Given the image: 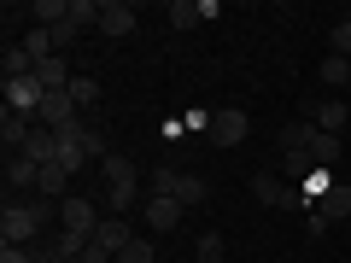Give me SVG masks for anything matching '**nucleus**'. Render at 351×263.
<instances>
[{"mask_svg":"<svg viewBox=\"0 0 351 263\" xmlns=\"http://www.w3.org/2000/svg\"><path fill=\"white\" fill-rule=\"evenodd\" d=\"M71 24L76 29H88V24L100 29V0H71Z\"/></svg>","mask_w":351,"mask_h":263,"instance_id":"a878e982","label":"nucleus"},{"mask_svg":"<svg viewBox=\"0 0 351 263\" xmlns=\"http://www.w3.org/2000/svg\"><path fill=\"white\" fill-rule=\"evenodd\" d=\"M88 158H106V135L94 123H88V117H76L71 129H59V170H82Z\"/></svg>","mask_w":351,"mask_h":263,"instance_id":"7ed1b4c3","label":"nucleus"},{"mask_svg":"<svg viewBox=\"0 0 351 263\" xmlns=\"http://www.w3.org/2000/svg\"><path fill=\"white\" fill-rule=\"evenodd\" d=\"M24 158H36V164H59V135L53 129H29V140H24Z\"/></svg>","mask_w":351,"mask_h":263,"instance_id":"dca6fc26","label":"nucleus"},{"mask_svg":"<svg viewBox=\"0 0 351 263\" xmlns=\"http://www.w3.org/2000/svg\"><path fill=\"white\" fill-rule=\"evenodd\" d=\"M176 205H182V211H188V205H205V181H199V175L182 170V181H176Z\"/></svg>","mask_w":351,"mask_h":263,"instance_id":"5701e85b","label":"nucleus"},{"mask_svg":"<svg viewBox=\"0 0 351 263\" xmlns=\"http://www.w3.org/2000/svg\"><path fill=\"white\" fill-rule=\"evenodd\" d=\"M29 129H36V123H29L24 112H0V147H6V152H24Z\"/></svg>","mask_w":351,"mask_h":263,"instance_id":"2eb2a0df","label":"nucleus"},{"mask_svg":"<svg viewBox=\"0 0 351 263\" xmlns=\"http://www.w3.org/2000/svg\"><path fill=\"white\" fill-rule=\"evenodd\" d=\"M71 100H76V112H94V105H100V76H76L71 82Z\"/></svg>","mask_w":351,"mask_h":263,"instance_id":"412c9836","label":"nucleus"},{"mask_svg":"<svg viewBox=\"0 0 351 263\" xmlns=\"http://www.w3.org/2000/svg\"><path fill=\"white\" fill-rule=\"evenodd\" d=\"M246 135H252V117L240 112V105H217L211 112V135H205L211 147H240Z\"/></svg>","mask_w":351,"mask_h":263,"instance_id":"39448f33","label":"nucleus"},{"mask_svg":"<svg viewBox=\"0 0 351 263\" xmlns=\"http://www.w3.org/2000/svg\"><path fill=\"white\" fill-rule=\"evenodd\" d=\"M304 117H311L322 135H339V129H346V100H316V105H304Z\"/></svg>","mask_w":351,"mask_h":263,"instance_id":"4468645a","label":"nucleus"},{"mask_svg":"<svg viewBox=\"0 0 351 263\" xmlns=\"http://www.w3.org/2000/svg\"><path fill=\"white\" fill-rule=\"evenodd\" d=\"M176 181H182L176 164H158V170H152V193H158V199H176Z\"/></svg>","mask_w":351,"mask_h":263,"instance_id":"393cba45","label":"nucleus"},{"mask_svg":"<svg viewBox=\"0 0 351 263\" xmlns=\"http://www.w3.org/2000/svg\"><path fill=\"white\" fill-rule=\"evenodd\" d=\"M328 228H334V223H328V216H322V211H311V216H304V234H311V240H322V234H328Z\"/></svg>","mask_w":351,"mask_h":263,"instance_id":"7c9ffc66","label":"nucleus"},{"mask_svg":"<svg viewBox=\"0 0 351 263\" xmlns=\"http://www.w3.org/2000/svg\"><path fill=\"white\" fill-rule=\"evenodd\" d=\"M47 223H53V205H18V199H6V205H0V246H36Z\"/></svg>","mask_w":351,"mask_h":263,"instance_id":"f03ea898","label":"nucleus"},{"mask_svg":"<svg viewBox=\"0 0 351 263\" xmlns=\"http://www.w3.org/2000/svg\"><path fill=\"white\" fill-rule=\"evenodd\" d=\"M100 205H88V199H76V193H71V199H59V228H64V234H82V240H94V228H100Z\"/></svg>","mask_w":351,"mask_h":263,"instance_id":"423d86ee","label":"nucleus"},{"mask_svg":"<svg viewBox=\"0 0 351 263\" xmlns=\"http://www.w3.org/2000/svg\"><path fill=\"white\" fill-rule=\"evenodd\" d=\"M117 263H158V258H152V240H141V234H135L123 251H117Z\"/></svg>","mask_w":351,"mask_h":263,"instance_id":"bb28decb","label":"nucleus"},{"mask_svg":"<svg viewBox=\"0 0 351 263\" xmlns=\"http://www.w3.org/2000/svg\"><path fill=\"white\" fill-rule=\"evenodd\" d=\"M29 18H36V29H59V24H71V0H36Z\"/></svg>","mask_w":351,"mask_h":263,"instance_id":"a211bd4d","label":"nucleus"},{"mask_svg":"<svg viewBox=\"0 0 351 263\" xmlns=\"http://www.w3.org/2000/svg\"><path fill=\"white\" fill-rule=\"evenodd\" d=\"M0 94H6V112H24V117L41 112V82H36V71H29V76H0Z\"/></svg>","mask_w":351,"mask_h":263,"instance_id":"0eeeda50","label":"nucleus"},{"mask_svg":"<svg viewBox=\"0 0 351 263\" xmlns=\"http://www.w3.org/2000/svg\"><path fill=\"white\" fill-rule=\"evenodd\" d=\"M100 170H106V216H129L141 205V170H135V158L106 152Z\"/></svg>","mask_w":351,"mask_h":263,"instance_id":"f257e3e1","label":"nucleus"},{"mask_svg":"<svg viewBox=\"0 0 351 263\" xmlns=\"http://www.w3.org/2000/svg\"><path fill=\"white\" fill-rule=\"evenodd\" d=\"M322 82H328V88H346V82H351V59L328 53V59H322Z\"/></svg>","mask_w":351,"mask_h":263,"instance_id":"b1692460","label":"nucleus"},{"mask_svg":"<svg viewBox=\"0 0 351 263\" xmlns=\"http://www.w3.org/2000/svg\"><path fill=\"white\" fill-rule=\"evenodd\" d=\"M311 140H316L311 117H293V123L281 129V152H287V158H311Z\"/></svg>","mask_w":351,"mask_h":263,"instance_id":"9b49d317","label":"nucleus"},{"mask_svg":"<svg viewBox=\"0 0 351 263\" xmlns=\"http://www.w3.org/2000/svg\"><path fill=\"white\" fill-rule=\"evenodd\" d=\"M0 64H6V76H29V71H36L24 47H6V59H0Z\"/></svg>","mask_w":351,"mask_h":263,"instance_id":"cd10ccee","label":"nucleus"},{"mask_svg":"<svg viewBox=\"0 0 351 263\" xmlns=\"http://www.w3.org/2000/svg\"><path fill=\"white\" fill-rule=\"evenodd\" d=\"M311 164L334 170V164H339V135H322V129H316V140H311Z\"/></svg>","mask_w":351,"mask_h":263,"instance_id":"4be33fe9","label":"nucleus"},{"mask_svg":"<svg viewBox=\"0 0 351 263\" xmlns=\"http://www.w3.org/2000/svg\"><path fill=\"white\" fill-rule=\"evenodd\" d=\"M199 263H223V234H199Z\"/></svg>","mask_w":351,"mask_h":263,"instance_id":"c85d7f7f","label":"nucleus"},{"mask_svg":"<svg viewBox=\"0 0 351 263\" xmlns=\"http://www.w3.org/2000/svg\"><path fill=\"white\" fill-rule=\"evenodd\" d=\"M18 47L29 53V64H47V59H59V41H53V29H29Z\"/></svg>","mask_w":351,"mask_h":263,"instance_id":"6ab92c4d","label":"nucleus"},{"mask_svg":"<svg viewBox=\"0 0 351 263\" xmlns=\"http://www.w3.org/2000/svg\"><path fill=\"white\" fill-rule=\"evenodd\" d=\"M135 24H141V12L129 0H100V36L123 41V36H135Z\"/></svg>","mask_w":351,"mask_h":263,"instance_id":"6e6552de","label":"nucleus"},{"mask_svg":"<svg viewBox=\"0 0 351 263\" xmlns=\"http://www.w3.org/2000/svg\"><path fill=\"white\" fill-rule=\"evenodd\" d=\"M316 211H322L328 223H346V216H351V188H346V181H334V188H328V199L316 205Z\"/></svg>","mask_w":351,"mask_h":263,"instance_id":"aec40b11","label":"nucleus"},{"mask_svg":"<svg viewBox=\"0 0 351 263\" xmlns=\"http://www.w3.org/2000/svg\"><path fill=\"white\" fill-rule=\"evenodd\" d=\"M0 263H36V251L29 246H0Z\"/></svg>","mask_w":351,"mask_h":263,"instance_id":"2f4dec72","label":"nucleus"},{"mask_svg":"<svg viewBox=\"0 0 351 263\" xmlns=\"http://www.w3.org/2000/svg\"><path fill=\"white\" fill-rule=\"evenodd\" d=\"M141 211H147V228H152V234H170V228H182V205H176V199H158V193H152Z\"/></svg>","mask_w":351,"mask_h":263,"instance_id":"f8f14e48","label":"nucleus"},{"mask_svg":"<svg viewBox=\"0 0 351 263\" xmlns=\"http://www.w3.org/2000/svg\"><path fill=\"white\" fill-rule=\"evenodd\" d=\"M334 53H339V59H351V12L334 24Z\"/></svg>","mask_w":351,"mask_h":263,"instance_id":"c756f323","label":"nucleus"},{"mask_svg":"<svg viewBox=\"0 0 351 263\" xmlns=\"http://www.w3.org/2000/svg\"><path fill=\"white\" fill-rule=\"evenodd\" d=\"M36 181H41V164L24 158V152H6V199L24 193V188H36Z\"/></svg>","mask_w":351,"mask_h":263,"instance_id":"9d476101","label":"nucleus"},{"mask_svg":"<svg viewBox=\"0 0 351 263\" xmlns=\"http://www.w3.org/2000/svg\"><path fill=\"white\" fill-rule=\"evenodd\" d=\"M170 29H199L205 18H217V0H170Z\"/></svg>","mask_w":351,"mask_h":263,"instance_id":"1a4fd4ad","label":"nucleus"},{"mask_svg":"<svg viewBox=\"0 0 351 263\" xmlns=\"http://www.w3.org/2000/svg\"><path fill=\"white\" fill-rule=\"evenodd\" d=\"M129 240H135V228H129L123 216H100V228H94V246H100V251H112V258H117Z\"/></svg>","mask_w":351,"mask_h":263,"instance_id":"ddd939ff","label":"nucleus"},{"mask_svg":"<svg viewBox=\"0 0 351 263\" xmlns=\"http://www.w3.org/2000/svg\"><path fill=\"white\" fill-rule=\"evenodd\" d=\"M252 199H258V205H276V211H311L304 193H299V181H281L276 170L252 175Z\"/></svg>","mask_w":351,"mask_h":263,"instance_id":"20e7f679","label":"nucleus"},{"mask_svg":"<svg viewBox=\"0 0 351 263\" xmlns=\"http://www.w3.org/2000/svg\"><path fill=\"white\" fill-rule=\"evenodd\" d=\"M64 188H71V170H59V164H41V181H36V193H41V199H53V205H59V199H71Z\"/></svg>","mask_w":351,"mask_h":263,"instance_id":"f3484780","label":"nucleus"}]
</instances>
